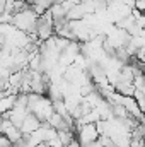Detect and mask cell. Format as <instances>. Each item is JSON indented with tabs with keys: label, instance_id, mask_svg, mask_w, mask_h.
I'll return each instance as SVG.
<instances>
[{
	"label": "cell",
	"instance_id": "cell-1",
	"mask_svg": "<svg viewBox=\"0 0 145 147\" xmlns=\"http://www.w3.org/2000/svg\"><path fill=\"white\" fill-rule=\"evenodd\" d=\"M0 147H12V142L5 135H0Z\"/></svg>",
	"mask_w": 145,
	"mask_h": 147
}]
</instances>
